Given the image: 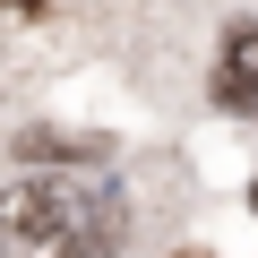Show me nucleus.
Segmentation results:
<instances>
[{"label":"nucleus","instance_id":"1","mask_svg":"<svg viewBox=\"0 0 258 258\" xmlns=\"http://www.w3.org/2000/svg\"><path fill=\"white\" fill-rule=\"evenodd\" d=\"M120 241H129L120 198L78 172H18L0 189V249L9 258H103Z\"/></svg>","mask_w":258,"mask_h":258},{"label":"nucleus","instance_id":"2","mask_svg":"<svg viewBox=\"0 0 258 258\" xmlns=\"http://www.w3.org/2000/svg\"><path fill=\"white\" fill-rule=\"evenodd\" d=\"M215 103L258 120V26H232L224 52H215Z\"/></svg>","mask_w":258,"mask_h":258},{"label":"nucleus","instance_id":"3","mask_svg":"<svg viewBox=\"0 0 258 258\" xmlns=\"http://www.w3.org/2000/svg\"><path fill=\"white\" fill-rule=\"evenodd\" d=\"M9 9H43V0H9Z\"/></svg>","mask_w":258,"mask_h":258},{"label":"nucleus","instance_id":"4","mask_svg":"<svg viewBox=\"0 0 258 258\" xmlns=\"http://www.w3.org/2000/svg\"><path fill=\"white\" fill-rule=\"evenodd\" d=\"M249 207H258V181H249Z\"/></svg>","mask_w":258,"mask_h":258}]
</instances>
